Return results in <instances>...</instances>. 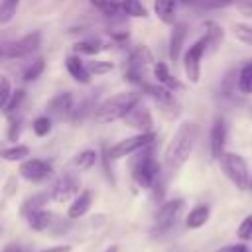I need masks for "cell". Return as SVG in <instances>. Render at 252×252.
Listing matches in <instances>:
<instances>
[{
    "instance_id": "5b68a950",
    "label": "cell",
    "mask_w": 252,
    "mask_h": 252,
    "mask_svg": "<svg viewBox=\"0 0 252 252\" xmlns=\"http://www.w3.org/2000/svg\"><path fill=\"white\" fill-rule=\"evenodd\" d=\"M219 161H220V167H222L224 175L232 181V185L236 189H240V191L250 189V185H252V181H250V169H248L246 159L240 154L224 152Z\"/></svg>"
},
{
    "instance_id": "7bdbcfd3",
    "label": "cell",
    "mask_w": 252,
    "mask_h": 252,
    "mask_svg": "<svg viewBox=\"0 0 252 252\" xmlns=\"http://www.w3.org/2000/svg\"><path fill=\"white\" fill-rule=\"evenodd\" d=\"M18 189V179H16V175H10L8 177V181H6V189H4V197H10V195H14V191Z\"/></svg>"
},
{
    "instance_id": "f35d334b",
    "label": "cell",
    "mask_w": 252,
    "mask_h": 252,
    "mask_svg": "<svg viewBox=\"0 0 252 252\" xmlns=\"http://www.w3.org/2000/svg\"><path fill=\"white\" fill-rule=\"evenodd\" d=\"M87 67H89L91 75H106L108 71H112V69H114V63H110V61H96V59H93V61H89V63H87Z\"/></svg>"
},
{
    "instance_id": "60d3db41",
    "label": "cell",
    "mask_w": 252,
    "mask_h": 252,
    "mask_svg": "<svg viewBox=\"0 0 252 252\" xmlns=\"http://www.w3.org/2000/svg\"><path fill=\"white\" fill-rule=\"evenodd\" d=\"M236 10L242 16L252 18V0H236Z\"/></svg>"
},
{
    "instance_id": "9a60e30c",
    "label": "cell",
    "mask_w": 252,
    "mask_h": 252,
    "mask_svg": "<svg viewBox=\"0 0 252 252\" xmlns=\"http://www.w3.org/2000/svg\"><path fill=\"white\" fill-rule=\"evenodd\" d=\"M73 110H75V108H73V96H71V93L55 94V96L47 102V106H45L47 116L57 118V120L67 118V116H73Z\"/></svg>"
},
{
    "instance_id": "1f68e13d",
    "label": "cell",
    "mask_w": 252,
    "mask_h": 252,
    "mask_svg": "<svg viewBox=\"0 0 252 252\" xmlns=\"http://www.w3.org/2000/svg\"><path fill=\"white\" fill-rule=\"evenodd\" d=\"M22 124H24L22 116H18V114H10V116H8L6 138H8L10 142H18V138H20V134H22Z\"/></svg>"
},
{
    "instance_id": "d6986e66",
    "label": "cell",
    "mask_w": 252,
    "mask_h": 252,
    "mask_svg": "<svg viewBox=\"0 0 252 252\" xmlns=\"http://www.w3.org/2000/svg\"><path fill=\"white\" fill-rule=\"evenodd\" d=\"M49 199H51V195H49L47 191L33 193V195H30V197H26V199L22 201V205H20V215H22L24 219H28L32 213H35V211H39V209H45V205H47Z\"/></svg>"
},
{
    "instance_id": "484cf974",
    "label": "cell",
    "mask_w": 252,
    "mask_h": 252,
    "mask_svg": "<svg viewBox=\"0 0 252 252\" xmlns=\"http://www.w3.org/2000/svg\"><path fill=\"white\" fill-rule=\"evenodd\" d=\"M222 28L217 24V22H205V37H207V41H209V47H211V51H215L217 49V45L222 41Z\"/></svg>"
},
{
    "instance_id": "ab89813d",
    "label": "cell",
    "mask_w": 252,
    "mask_h": 252,
    "mask_svg": "<svg viewBox=\"0 0 252 252\" xmlns=\"http://www.w3.org/2000/svg\"><path fill=\"white\" fill-rule=\"evenodd\" d=\"M232 4H236V0H199L195 6L213 10V8H226V6H232Z\"/></svg>"
},
{
    "instance_id": "7402d4cb",
    "label": "cell",
    "mask_w": 252,
    "mask_h": 252,
    "mask_svg": "<svg viewBox=\"0 0 252 252\" xmlns=\"http://www.w3.org/2000/svg\"><path fill=\"white\" fill-rule=\"evenodd\" d=\"M177 2H179V0H156V2H154V12H156V16H158L163 24L173 26V24H175Z\"/></svg>"
},
{
    "instance_id": "8fae6325",
    "label": "cell",
    "mask_w": 252,
    "mask_h": 252,
    "mask_svg": "<svg viewBox=\"0 0 252 252\" xmlns=\"http://www.w3.org/2000/svg\"><path fill=\"white\" fill-rule=\"evenodd\" d=\"M18 173L26 179V181H32V183H41L45 179L51 177L53 173V165L45 159H39V158H30V159H24L18 167Z\"/></svg>"
},
{
    "instance_id": "603a6c76",
    "label": "cell",
    "mask_w": 252,
    "mask_h": 252,
    "mask_svg": "<svg viewBox=\"0 0 252 252\" xmlns=\"http://www.w3.org/2000/svg\"><path fill=\"white\" fill-rule=\"evenodd\" d=\"M154 79H156L158 85H163V87H167V89H171V91L181 89V83L169 73L167 65L161 63V61H158V63L154 65Z\"/></svg>"
},
{
    "instance_id": "74e56055",
    "label": "cell",
    "mask_w": 252,
    "mask_h": 252,
    "mask_svg": "<svg viewBox=\"0 0 252 252\" xmlns=\"http://www.w3.org/2000/svg\"><path fill=\"white\" fill-rule=\"evenodd\" d=\"M24 98H26V91H24V89H16L14 94H12V98H10V102H8V106H6L2 112H4L6 116L16 114V110L20 108V104L24 102Z\"/></svg>"
},
{
    "instance_id": "ffe728a7",
    "label": "cell",
    "mask_w": 252,
    "mask_h": 252,
    "mask_svg": "<svg viewBox=\"0 0 252 252\" xmlns=\"http://www.w3.org/2000/svg\"><path fill=\"white\" fill-rule=\"evenodd\" d=\"M209 217H211V207H209V205H205V203L195 205V207L187 213V217H185V226L191 228V230H197V228H201V226L207 224Z\"/></svg>"
},
{
    "instance_id": "b9f144b4",
    "label": "cell",
    "mask_w": 252,
    "mask_h": 252,
    "mask_svg": "<svg viewBox=\"0 0 252 252\" xmlns=\"http://www.w3.org/2000/svg\"><path fill=\"white\" fill-rule=\"evenodd\" d=\"M215 252H250V250L246 244H226V246L217 248Z\"/></svg>"
},
{
    "instance_id": "7a4b0ae2",
    "label": "cell",
    "mask_w": 252,
    "mask_h": 252,
    "mask_svg": "<svg viewBox=\"0 0 252 252\" xmlns=\"http://www.w3.org/2000/svg\"><path fill=\"white\" fill-rule=\"evenodd\" d=\"M140 94L130 91V93H118L110 98H106L104 102H100L94 110H93V116H94V122L98 124H110V122H116V120H124V116L140 102Z\"/></svg>"
},
{
    "instance_id": "6da1fadb",
    "label": "cell",
    "mask_w": 252,
    "mask_h": 252,
    "mask_svg": "<svg viewBox=\"0 0 252 252\" xmlns=\"http://www.w3.org/2000/svg\"><path fill=\"white\" fill-rule=\"evenodd\" d=\"M199 134H201V130L195 122H183L175 130L173 138L169 140V144L163 152V169L167 173H175L177 169H181V165L193 154Z\"/></svg>"
},
{
    "instance_id": "4dcf8cb0",
    "label": "cell",
    "mask_w": 252,
    "mask_h": 252,
    "mask_svg": "<svg viewBox=\"0 0 252 252\" xmlns=\"http://www.w3.org/2000/svg\"><path fill=\"white\" fill-rule=\"evenodd\" d=\"M43 67H45V61L41 59V57H37V59H33L32 63H28V67L22 71V79L26 81V83H30V81H35L41 73H43Z\"/></svg>"
},
{
    "instance_id": "ee69618b",
    "label": "cell",
    "mask_w": 252,
    "mask_h": 252,
    "mask_svg": "<svg viewBox=\"0 0 252 252\" xmlns=\"http://www.w3.org/2000/svg\"><path fill=\"white\" fill-rule=\"evenodd\" d=\"M71 244H57V246H49V248H43V250H37V252H71Z\"/></svg>"
},
{
    "instance_id": "4fadbf2b",
    "label": "cell",
    "mask_w": 252,
    "mask_h": 252,
    "mask_svg": "<svg viewBox=\"0 0 252 252\" xmlns=\"http://www.w3.org/2000/svg\"><path fill=\"white\" fill-rule=\"evenodd\" d=\"M49 195H51V201H55V203H65L71 197H77L79 195V181H77V177L71 175V173H63L53 183Z\"/></svg>"
},
{
    "instance_id": "4316f807",
    "label": "cell",
    "mask_w": 252,
    "mask_h": 252,
    "mask_svg": "<svg viewBox=\"0 0 252 252\" xmlns=\"http://www.w3.org/2000/svg\"><path fill=\"white\" fill-rule=\"evenodd\" d=\"M102 49H106V47H104V43L98 37H89V39H83V41L75 43V51L79 55L81 53H85V55H96Z\"/></svg>"
},
{
    "instance_id": "836d02e7",
    "label": "cell",
    "mask_w": 252,
    "mask_h": 252,
    "mask_svg": "<svg viewBox=\"0 0 252 252\" xmlns=\"http://www.w3.org/2000/svg\"><path fill=\"white\" fill-rule=\"evenodd\" d=\"M14 91H16V89H12L10 79H8L6 75H2V77H0V110H4V108L8 106V102H10L12 94H14Z\"/></svg>"
},
{
    "instance_id": "f546056e",
    "label": "cell",
    "mask_w": 252,
    "mask_h": 252,
    "mask_svg": "<svg viewBox=\"0 0 252 252\" xmlns=\"http://www.w3.org/2000/svg\"><path fill=\"white\" fill-rule=\"evenodd\" d=\"M122 12L132 18H148V8L142 0H122Z\"/></svg>"
},
{
    "instance_id": "d590c367",
    "label": "cell",
    "mask_w": 252,
    "mask_h": 252,
    "mask_svg": "<svg viewBox=\"0 0 252 252\" xmlns=\"http://www.w3.org/2000/svg\"><path fill=\"white\" fill-rule=\"evenodd\" d=\"M18 4H20V0H2V4H0V24H8L16 16Z\"/></svg>"
},
{
    "instance_id": "52a82bcc",
    "label": "cell",
    "mask_w": 252,
    "mask_h": 252,
    "mask_svg": "<svg viewBox=\"0 0 252 252\" xmlns=\"http://www.w3.org/2000/svg\"><path fill=\"white\" fill-rule=\"evenodd\" d=\"M156 140H158V136L154 132H138V134H134L130 138H124V140L112 144L110 148H106V154H108L110 159H122L126 156H132V154L144 150L146 146L154 144Z\"/></svg>"
},
{
    "instance_id": "f6af8a7d",
    "label": "cell",
    "mask_w": 252,
    "mask_h": 252,
    "mask_svg": "<svg viewBox=\"0 0 252 252\" xmlns=\"http://www.w3.org/2000/svg\"><path fill=\"white\" fill-rule=\"evenodd\" d=\"M2 252H22V248H20L18 244H14V242H10V244H6V246L2 248Z\"/></svg>"
},
{
    "instance_id": "5bb4252c",
    "label": "cell",
    "mask_w": 252,
    "mask_h": 252,
    "mask_svg": "<svg viewBox=\"0 0 252 252\" xmlns=\"http://www.w3.org/2000/svg\"><path fill=\"white\" fill-rule=\"evenodd\" d=\"M124 124L128 128H134L138 132H152L154 128V118H152V112L148 106L142 104V100L124 116Z\"/></svg>"
},
{
    "instance_id": "bcb514c9",
    "label": "cell",
    "mask_w": 252,
    "mask_h": 252,
    "mask_svg": "<svg viewBox=\"0 0 252 252\" xmlns=\"http://www.w3.org/2000/svg\"><path fill=\"white\" fill-rule=\"evenodd\" d=\"M104 252H118V246H110V248H106Z\"/></svg>"
},
{
    "instance_id": "f1b7e54d",
    "label": "cell",
    "mask_w": 252,
    "mask_h": 252,
    "mask_svg": "<svg viewBox=\"0 0 252 252\" xmlns=\"http://www.w3.org/2000/svg\"><path fill=\"white\" fill-rule=\"evenodd\" d=\"M28 156H30V148L24 146V144H16V146H10V148L2 150V158L6 161H24Z\"/></svg>"
},
{
    "instance_id": "8d00e7d4",
    "label": "cell",
    "mask_w": 252,
    "mask_h": 252,
    "mask_svg": "<svg viewBox=\"0 0 252 252\" xmlns=\"http://www.w3.org/2000/svg\"><path fill=\"white\" fill-rule=\"evenodd\" d=\"M236 238L242 240V242L252 240V213L246 215V217L240 220V224H238V228H236Z\"/></svg>"
},
{
    "instance_id": "c3c4849f",
    "label": "cell",
    "mask_w": 252,
    "mask_h": 252,
    "mask_svg": "<svg viewBox=\"0 0 252 252\" xmlns=\"http://www.w3.org/2000/svg\"><path fill=\"white\" fill-rule=\"evenodd\" d=\"M250 187H252V185H250Z\"/></svg>"
},
{
    "instance_id": "7c38bea8",
    "label": "cell",
    "mask_w": 252,
    "mask_h": 252,
    "mask_svg": "<svg viewBox=\"0 0 252 252\" xmlns=\"http://www.w3.org/2000/svg\"><path fill=\"white\" fill-rule=\"evenodd\" d=\"M226 136H228L226 120L222 116H217L213 126H211V136H209V150H211V158L213 159H220L222 158L224 146H226Z\"/></svg>"
},
{
    "instance_id": "9c48e42d",
    "label": "cell",
    "mask_w": 252,
    "mask_h": 252,
    "mask_svg": "<svg viewBox=\"0 0 252 252\" xmlns=\"http://www.w3.org/2000/svg\"><path fill=\"white\" fill-rule=\"evenodd\" d=\"M207 47H209L207 37H199L183 53V73H185L187 81L193 83V85H197L199 79H201V59H203Z\"/></svg>"
},
{
    "instance_id": "7dc6e473",
    "label": "cell",
    "mask_w": 252,
    "mask_h": 252,
    "mask_svg": "<svg viewBox=\"0 0 252 252\" xmlns=\"http://www.w3.org/2000/svg\"><path fill=\"white\" fill-rule=\"evenodd\" d=\"M181 2H185V4H197L199 0H181Z\"/></svg>"
},
{
    "instance_id": "e0dca14e",
    "label": "cell",
    "mask_w": 252,
    "mask_h": 252,
    "mask_svg": "<svg viewBox=\"0 0 252 252\" xmlns=\"http://www.w3.org/2000/svg\"><path fill=\"white\" fill-rule=\"evenodd\" d=\"M91 205H93V193H91L89 189L79 191V195L71 201V205H69V209H67V219L75 220V219L85 217V215L89 213Z\"/></svg>"
},
{
    "instance_id": "277c9868",
    "label": "cell",
    "mask_w": 252,
    "mask_h": 252,
    "mask_svg": "<svg viewBox=\"0 0 252 252\" xmlns=\"http://www.w3.org/2000/svg\"><path fill=\"white\" fill-rule=\"evenodd\" d=\"M152 65H156V61H154V53L150 51V47L148 45H138L128 55L126 69H124V79L144 89L150 83L146 79V75H148V69Z\"/></svg>"
},
{
    "instance_id": "cb8c5ba5",
    "label": "cell",
    "mask_w": 252,
    "mask_h": 252,
    "mask_svg": "<svg viewBox=\"0 0 252 252\" xmlns=\"http://www.w3.org/2000/svg\"><path fill=\"white\" fill-rule=\"evenodd\" d=\"M89 2L106 18H116L122 12V0H89Z\"/></svg>"
},
{
    "instance_id": "3957f363",
    "label": "cell",
    "mask_w": 252,
    "mask_h": 252,
    "mask_svg": "<svg viewBox=\"0 0 252 252\" xmlns=\"http://www.w3.org/2000/svg\"><path fill=\"white\" fill-rule=\"evenodd\" d=\"M154 144H156V142H154ZM154 144H150V146H146L144 150L136 152V156H134V159H132V163H130L132 179H134L136 185L142 187V189H152V187L158 183V179L161 177V175H159L161 167H159L158 159L154 158Z\"/></svg>"
},
{
    "instance_id": "83f0119b",
    "label": "cell",
    "mask_w": 252,
    "mask_h": 252,
    "mask_svg": "<svg viewBox=\"0 0 252 252\" xmlns=\"http://www.w3.org/2000/svg\"><path fill=\"white\" fill-rule=\"evenodd\" d=\"M238 93L252 94V59L238 71Z\"/></svg>"
},
{
    "instance_id": "44dd1931",
    "label": "cell",
    "mask_w": 252,
    "mask_h": 252,
    "mask_svg": "<svg viewBox=\"0 0 252 252\" xmlns=\"http://www.w3.org/2000/svg\"><path fill=\"white\" fill-rule=\"evenodd\" d=\"M26 220H28V226H30L32 230L43 232V230L51 228V224L55 222V215H53L51 211H47V209H39V211L32 213Z\"/></svg>"
},
{
    "instance_id": "d4e9b609",
    "label": "cell",
    "mask_w": 252,
    "mask_h": 252,
    "mask_svg": "<svg viewBox=\"0 0 252 252\" xmlns=\"http://www.w3.org/2000/svg\"><path fill=\"white\" fill-rule=\"evenodd\" d=\"M96 159H98V154L94 150H83L73 158V165L81 171H87L96 163Z\"/></svg>"
},
{
    "instance_id": "8992f818",
    "label": "cell",
    "mask_w": 252,
    "mask_h": 252,
    "mask_svg": "<svg viewBox=\"0 0 252 252\" xmlns=\"http://www.w3.org/2000/svg\"><path fill=\"white\" fill-rule=\"evenodd\" d=\"M183 207H185V201L183 199H169V201L161 203L159 209L154 215L152 236H163L165 232H169L173 228V224L177 222Z\"/></svg>"
},
{
    "instance_id": "2e32d148",
    "label": "cell",
    "mask_w": 252,
    "mask_h": 252,
    "mask_svg": "<svg viewBox=\"0 0 252 252\" xmlns=\"http://www.w3.org/2000/svg\"><path fill=\"white\" fill-rule=\"evenodd\" d=\"M185 35H187V26L183 22H175L171 26V33H169V59L173 63L179 61V55H181V49H183V43H185Z\"/></svg>"
},
{
    "instance_id": "e575fe53",
    "label": "cell",
    "mask_w": 252,
    "mask_h": 252,
    "mask_svg": "<svg viewBox=\"0 0 252 252\" xmlns=\"http://www.w3.org/2000/svg\"><path fill=\"white\" fill-rule=\"evenodd\" d=\"M232 33H234V37L238 39V41H242V43H246V45H250L252 47V26L250 24H234L232 26Z\"/></svg>"
},
{
    "instance_id": "30bf717a",
    "label": "cell",
    "mask_w": 252,
    "mask_h": 252,
    "mask_svg": "<svg viewBox=\"0 0 252 252\" xmlns=\"http://www.w3.org/2000/svg\"><path fill=\"white\" fill-rule=\"evenodd\" d=\"M142 91L154 98V102L161 108L163 114H167V116H171V118L179 116L181 106H179V102H177V98H175V94H173L171 89H167V87H163V85H158V83H156V85H154V83H148Z\"/></svg>"
},
{
    "instance_id": "ac0fdd59",
    "label": "cell",
    "mask_w": 252,
    "mask_h": 252,
    "mask_svg": "<svg viewBox=\"0 0 252 252\" xmlns=\"http://www.w3.org/2000/svg\"><path fill=\"white\" fill-rule=\"evenodd\" d=\"M65 67H67L69 75H71L77 83L87 85V83L91 81V71H89L87 63H83V61H81V57H79V55H69V57L65 59Z\"/></svg>"
},
{
    "instance_id": "ba28073f",
    "label": "cell",
    "mask_w": 252,
    "mask_h": 252,
    "mask_svg": "<svg viewBox=\"0 0 252 252\" xmlns=\"http://www.w3.org/2000/svg\"><path fill=\"white\" fill-rule=\"evenodd\" d=\"M39 45H41V33L39 32H30V33L22 35L20 39L4 41L2 47H0V55H2V59H20V57H26V55L33 53Z\"/></svg>"
},
{
    "instance_id": "d6a6232c",
    "label": "cell",
    "mask_w": 252,
    "mask_h": 252,
    "mask_svg": "<svg viewBox=\"0 0 252 252\" xmlns=\"http://www.w3.org/2000/svg\"><path fill=\"white\" fill-rule=\"evenodd\" d=\"M32 130H33V134H35V136L45 138V136L51 132V116L43 114V116L33 118V122H32Z\"/></svg>"
}]
</instances>
